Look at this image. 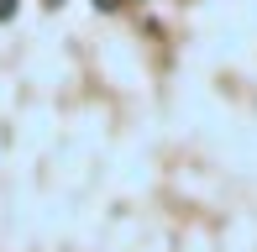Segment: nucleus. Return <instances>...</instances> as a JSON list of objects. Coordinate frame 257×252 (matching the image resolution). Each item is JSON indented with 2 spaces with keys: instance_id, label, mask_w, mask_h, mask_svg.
Listing matches in <instances>:
<instances>
[{
  "instance_id": "nucleus-1",
  "label": "nucleus",
  "mask_w": 257,
  "mask_h": 252,
  "mask_svg": "<svg viewBox=\"0 0 257 252\" xmlns=\"http://www.w3.org/2000/svg\"><path fill=\"white\" fill-rule=\"evenodd\" d=\"M6 16H16V0H0V21Z\"/></svg>"
},
{
  "instance_id": "nucleus-2",
  "label": "nucleus",
  "mask_w": 257,
  "mask_h": 252,
  "mask_svg": "<svg viewBox=\"0 0 257 252\" xmlns=\"http://www.w3.org/2000/svg\"><path fill=\"white\" fill-rule=\"evenodd\" d=\"M95 6H121V0H95Z\"/></svg>"
}]
</instances>
